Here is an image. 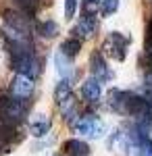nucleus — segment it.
I'll use <instances>...</instances> for the list:
<instances>
[{"label":"nucleus","mask_w":152,"mask_h":156,"mask_svg":"<svg viewBox=\"0 0 152 156\" xmlns=\"http://www.w3.org/2000/svg\"><path fill=\"white\" fill-rule=\"evenodd\" d=\"M127 98H129V92L125 90H110L108 92V98H106V104L110 110H115L119 115H127Z\"/></svg>","instance_id":"nucleus-8"},{"label":"nucleus","mask_w":152,"mask_h":156,"mask_svg":"<svg viewBox=\"0 0 152 156\" xmlns=\"http://www.w3.org/2000/svg\"><path fill=\"white\" fill-rule=\"evenodd\" d=\"M144 56L152 60V37H146L144 40Z\"/></svg>","instance_id":"nucleus-17"},{"label":"nucleus","mask_w":152,"mask_h":156,"mask_svg":"<svg viewBox=\"0 0 152 156\" xmlns=\"http://www.w3.org/2000/svg\"><path fill=\"white\" fill-rule=\"evenodd\" d=\"M90 73H92V77L100 79L102 83L113 79V71H110V67L106 62V56L102 54V50H94L92 52V56H90Z\"/></svg>","instance_id":"nucleus-3"},{"label":"nucleus","mask_w":152,"mask_h":156,"mask_svg":"<svg viewBox=\"0 0 152 156\" xmlns=\"http://www.w3.org/2000/svg\"><path fill=\"white\" fill-rule=\"evenodd\" d=\"M50 127H52V123H50V119L46 115H35L34 121L29 123V133L34 137H46L50 133Z\"/></svg>","instance_id":"nucleus-10"},{"label":"nucleus","mask_w":152,"mask_h":156,"mask_svg":"<svg viewBox=\"0 0 152 156\" xmlns=\"http://www.w3.org/2000/svg\"><path fill=\"white\" fill-rule=\"evenodd\" d=\"M75 100V96H73V87H71V81L69 79H60L59 83L54 85V102H56V106L65 108L67 104H71Z\"/></svg>","instance_id":"nucleus-7"},{"label":"nucleus","mask_w":152,"mask_h":156,"mask_svg":"<svg viewBox=\"0 0 152 156\" xmlns=\"http://www.w3.org/2000/svg\"><path fill=\"white\" fill-rule=\"evenodd\" d=\"M100 11L104 17H110L119 11V0H100Z\"/></svg>","instance_id":"nucleus-15"},{"label":"nucleus","mask_w":152,"mask_h":156,"mask_svg":"<svg viewBox=\"0 0 152 156\" xmlns=\"http://www.w3.org/2000/svg\"><path fill=\"white\" fill-rule=\"evenodd\" d=\"M96 27H98L96 15H85V12H81L79 21L71 29V34H73V37H77V40H88V37H92L96 34Z\"/></svg>","instance_id":"nucleus-4"},{"label":"nucleus","mask_w":152,"mask_h":156,"mask_svg":"<svg viewBox=\"0 0 152 156\" xmlns=\"http://www.w3.org/2000/svg\"><path fill=\"white\" fill-rule=\"evenodd\" d=\"M75 131L81 133V135H88V137H100L104 135V123L98 119L96 115H81L79 119L75 121Z\"/></svg>","instance_id":"nucleus-2"},{"label":"nucleus","mask_w":152,"mask_h":156,"mask_svg":"<svg viewBox=\"0 0 152 156\" xmlns=\"http://www.w3.org/2000/svg\"><path fill=\"white\" fill-rule=\"evenodd\" d=\"M81 98L88 104H98L100 98H102V81L90 75L81 83Z\"/></svg>","instance_id":"nucleus-5"},{"label":"nucleus","mask_w":152,"mask_h":156,"mask_svg":"<svg viewBox=\"0 0 152 156\" xmlns=\"http://www.w3.org/2000/svg\"><path fill=\"white\" fill-rule=\"evenodd\" d=\"M17 11H21L27 17H34L35 19V12H38V6H40V0H13Z\"/></svg>","instance_id":"nucleus-14"},{"label":"nucleus","mask_w":152,"mask_h":156,"mask_svg":"<svg viewBox=\"0 0 152 156\" xmlns=\"http://www.w3.org/2000/svg\"><path fill=\"white\" fill-rule=\"evenodd\" d=\"M35 34H40L42 37H56L59 36V23L52 21V19H46V21H35Z\"/></svg>","instance_id":"nucleus-12"},{"label":"nucleus","mask_w":152,"mask_h":156,"mask_svg":"<svg viewBox=\"0 0 152 156\" xmlns=\"http://www.w3.org/2000/svg\"><path fill=\"white\" fill-rule=\"evenodd\" d=\"M34 90H35V83L34 79H29V77H25V75H15V79H13L11 83V94L13 96H19V98H29L34 96Z\"/></svg>","instance_id":"nucleus-6"},{"label":"nucleus","mask_w":152,"mask_h":156,"mask_svg":"<svg viewBox=\"0 0 152 156\" xmlns=\"http://www.w3.org/2000/svg\"><path fill=\"white\" fill-rule=\"evenodd\" d=\"M129 44H131V37L121 34V31H110L108 36L104 37L102 42V54L104 56H110L113 60H125L127 56V50H129Z\"/></svg>","instance_id":"nucleus-1"},{"label":"nucleus","mask_w":152,"mask_h":156,"mask_svg":"<svg viewBox=\"0 0 152 156\" xmlns=\"http://www.w3.org/2000/svg\"><path fill=\"white\" fill-rule=\"evenodd\" d=\"M79 50H81V40H77V37H73V36L63 40V44H60V52L65 56H69V58H75L79 54Z\"/></svg>","instance_id":"nucleus-13"},{"label":"nucleus","mask_w":152,"mask_h":156,"mask_svg":"<svg viewBox=\"0 0 152 156\" xmlns=\"http://www.w3.org/2000/svg\"><path fill=\"white\" fill-rule=\"evenodd\" d=\"M71 60L73 58H69V56H65L63 52H56L54 54V65H56V71H59V75H60V79H73V65H71Z\"/></svg>","instance_id":"nucleus-11"},{"label":"nucleus","mask_w":152,"mask_h":156,"mask_svg":"<svg viewBox=\"0 0 152 156\" xmlns=\"http://www.w3.org/2000/svg\"><path fill=\"white\" fill-rule=\"evenodd\" d=\"M77 12V0H65V17L73 19Z\"/></svg>","instance_id":"nucleus-16"},{"label":"nucleus","mask_w":152,"mask_h":156,"mask_svg":"<svg viewBox=\"0 0 152 156\" xmlns=\"http://www.w3.org/2000/svg\"><path fill=\"white\" fill-rule=\"evenodd\" d=\"M146 37H152V17L148 19V23H146Z\"/></svg>","instance_id":"nucleus-18"},{"label":"nucleus","mask_w":152,"mask_h":156,"mask_svg":"<svg viewBox=\"0 0 152 156\" xmlns=\"http://www.w3.org/2000/svg\"><path fill=\"white\" fill-rule=\"evenodd\" d=\"M63 152H65V156H90L92 150H90L88 142L77 140V137H71V140H67L63 144Z\"/></svg>","instance_id":"nucleus-9"}]
</instances>
